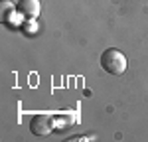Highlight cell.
Here are the masks:
<instances>
[{
    "mask_svg": "<svg viewBox=\"0 0 148 142\" xmlns=\"http://www.w3.org/2000/svg\"><path fill=\"white\" fill-rule=\"evenodd\" d=\"M101 67L111 75H123L128 67V59L125 57V53L121 49L109 47L101 53Z\"/></svg>",
    "mask_w": 148,
    "mask_h": 142,
    "instance_id": "6da1fadb",
    "label": "cell"
},
{
    "mask_svg": "<svg viewBox=\"0 0 148 142\" xmlns=\"http://www.w3.org/2000/svg\"><path fill=\"white\" fill-rule=\"evenodd\" d=\"M53 128H56V118L51 115H46V113L34 115L32 120H30V130L36 136H47Z\"/></svg>",
    "mask_w": 148,
    "mask_h": 142,
    "instance_id": "7a4b0ae2",
    "label": "cell"
},
{
    "mask_svg": "<svg viewBox=\"0 0 148 142\" xmlns=\"http://www.w3.org/2000/svg\"><path fill=\"white\" fill-rule=\"evenodd\" d=\"M16 10L20 12L26 20H36L40 16L42 6H40V0H18Z\"/></svg>",
    "mask_w": 148,
    "mask_h": 142,
    "instance_id": "3957f363",
    "label": "cell"
},
{
    "mask_svg": "<svg viewBox=\"0 0 148 142\" xmlns=\"http://www.w3.org/2000/svg\"><path fill=\"white\" fill-rule=\"evenodd\" d=\"M0 8H2V18H6L8 14H12V12L16 10V4H12V2H8V0H4Z\"/></svg>",
    "mask_w": 148,
    "mask_h": 142,
    "instance_id": "277c9868",
    "label": "cell"
},
{
    "mask_svg": "<svg viewBox=\"0 0 148 142\" xmlns=\"http://www.w3.org/2000/svg\"><path fill=\"white\" fill-rule=\"evenodd\" d=\"M24 26H28V28H24V30H26V32H28V34H30V32H32V30H38V24H36V20H26V22H24Z\"/></svg>",
    "mask_w": 148,
    "mask_h": 142,
    "instance_id": "5b68a950",
    "label": "cell"
}]
</instances>
